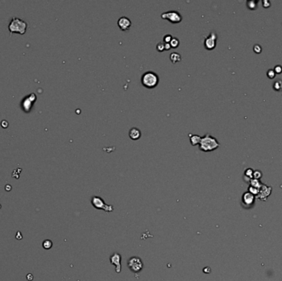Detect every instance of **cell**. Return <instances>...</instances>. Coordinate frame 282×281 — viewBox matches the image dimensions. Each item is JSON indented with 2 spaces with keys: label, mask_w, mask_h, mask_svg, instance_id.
Here are the masks:
<instances>
[{
  "label": "cell",
  "mask_w": 282,
  "mask_h": 281,
  "mask_svg": "<svg viewBox=\"0 0 282 281\" xmlns=\"http://www.w3.org/2000/svg\"><path fill=\"white\" fill-rule=\"evenodd\" d=\"M262 177V173L261 171L259 170H256L253 172V179H257V180H260Z\"/></svg>",
  "instance_id": "ffe728a7"
},
{
  "label": "cell",
  "mask_w": 282,
  "mask_h": 281,
  "mask_svg": "<svg viewBox=\"0 0 282 281\" xmlns=\"http://www.w3.org/2000/svg\"><path fill=\"white\" fill-rule=\"evenodd\" d=\"M262 5H263V7H264L265 8H269L271 6V3L269 2V1H267V0H264V1H262Z\"/></svg>",
  "instance_id": "83f0119b"
},
{
  "label": "cell",
  "mask_w": 282,
  "mask_h": 281,
  "mask_svg": "<svg viewBox=\"0 0 282 281\" xmlns=\"http://www.w3.org/2000/svg\"><path fill=\"white\" fill-rule=\"evenodd\" d=\"M33 278H34L33 275H32V274H28L27 275V279L28 281H31V280H32V279H33Z\"/></svg>",
  "instance_id": "f546056e"
},
{
  "label": "cell",
  "mask_w": 282,
  "mask_h": 281,
  "mask_svg": "<svg viewBox=\"0 0 282 281\" xmlns=\"http://www.w3.org/2000/svg\"><path fill=\"white\" fill-rule=\"evenodd\" d=\"M258 1H255V0H248L247 2V8L251 9V10H255L258 8Z\"/></svg>",
  "instance_id": "e0dca14e"
},
{
  "label": "cell",
  "mask_w": 282,
  "mask_h": 281,
  "mask_svg": "<svg viewBox=\"0 0 282 281\" xmlns=\"http://www.w3.org/2000/svg\"><path fill=\"white\" fill-rule=\"evenodd\" d=\"M92 204L97 209H103L107 213L112 212L114 208L112 205H108L104 202V200L99 196H93L92 198Z\"/></svg>",
  "instance_id": "277c9868"
},
{
  "label": "cell",
  "mask_w": 282,
  "mask_h": 281,
  "mask_svg": "<svg viewBox=\"0 0 282 281\" xmlns=\"http://www.w3.org/2000/svg\"><path fill=\"white\" fill-rule=\"evenodd\" d=\"M267 75L270 79H273L274 77H275V71H274V69H269V70L267 71Z\"/></svg>",
  "instance_id": "603a6c76"
},
{
  "label": "cell",
  "mask_w": 282,
  "mask_h": 281,
  "mask_svg": "<svg viewBox=\"0 0 282 281\" xmlns=\"http://www.w3.org/2000/svg\"><path fill=\"white\" fill-rule=\"evenodd\" d=\"M159 82V77L158 74L153 71H147L141 77V83L147 88H154L158 86Z\"/></svg>",
  "instance_id": "7a4b0ae2"
},
{
  "label": "cell",
  "mask_w": 282,
  "mask_h": 281,
  "mask_svg": "<svg viewBox=\"0 0 282 281\" xmlns=\"http://www.w3.org/2000/svg\"><path fill=\"white\" fill-rule=\"evenodd\" d=\"M169 44L171 45V48H178L179 46V45H180V41H179L178 38L173 37V39H172V40L170 41Z\"/></svg>",
  "instance_id": "ac0fdd59"
},
{
  "label": "cell",
  "mask_w": 282,
  "mask_h": 281,
  "mask_svg": "<svg viewBox=\"0 0 282 281\" xmlns=\"http://www.w3.org/2000/svg\"><path fill=\"white\" fill-rule=\"evenodd\" d=\"M164 46L166 50H169L171 49V45H170L169 43H164Z\"/></svg>",
  "instance_id": "4dcf8cb0"
},
{
  "label": "cell",
  "mask_w": 282,
  "mask_h": 281,
  "mask_svg": "<svg viewBox=\"0 0 282 281\" xmlns=\"http://www.w3.org/2000/svg\"><path fill=\"white\" fill-rule=\"evenodd\" d=\"M27 23L20 18H13L8 25V30L11 33H18L23 35L26 33Z\"/></svg>",
  "instance_id": "3957f363"
},
{
  "label": "cell",
  "mask_w": 282,
  "mask_h": 281,
  "mask_svg": "<svg viewBox=\"0 0 282 281\" xmlns=\"http://www.w3.org/2000/svg\"><path fill=\"white\" fill-rule=\"evenodd\" d=\"M128 267L134 273H139L143 269V262L140 258L137 257H133L128 261Z\"/></svg>",
  "instance_id": "52a82bcc"
},
{
  "label": "cell",
  "mask_w": 282,
  "mask_h": 281,
  "mask_svg": "<svg viewBox=\"0 0 282 281\" xmlns=\"http://www.w3.org/2000/svg\"><path fill=\"white\" fill-rule=\"evenodd\" d=\"M219 147H220V143L218 142L215 138L213 137L210 134H206L203 137H201V140L199 144L200 150L205 152V153H209V152L216 150Z\"/></svg>",
  "instance_id": "6da1fadb"
},
{
  "label": "cell",
  "mask_w": 282,
  "mask_h": 281,
  "mask_svg": "<svg viewBox=\"0 0 282 281\" xmlns=\"http://www.w3.org/2000/svg\"><path fill=\"white\" fill-rule=\"evenodd\" d=\"M172 39H173V36L170 34L164 35V37H163V43H170Z\"/></svg>",
  "instance_id": "484cf974"
},
{
  "label": "cell",
  "mask_w": 282,
  "mask_h": 281,
  "mask_svg": "<svg viewBox=\"0 0 282 281\" xmlns=\"http://www.w3.org/2000/svg\"><path fill=\"white\" fill-rule=\"evenodd\" d=\"M273 88L275 91H280L282 88V83L279 81H275L273 83Z\"/></svg>",
  "instance_id": "44dd1931"
},
{
  "label": "cell",
  "mask_w": 282,
  "mask_h": 281,
  "mask_svg": "<svg viewBox=\"0 0 282 281\" xmlns=\"http://www.w3.org/2000/svg\"><path fill=\"white\" fill-rule=\"evenodd\" d=\"M271 190H272V188H271V186H267V185H265L263 184L262 186L259 189V193H258V195L256 196V199L258 198V199H261V200H267V199L270 196V195L271 194Z\"/></svg>",
  "instance_id": "9c48e42d"
},
{
  "label": "cell",
  "mask_w": 282,
  "mask_h": 281,
  "mask_svg": "<svg viewBox=\"0 0 282 281\" xmlns=\"http://www.w3.org/2000/svg\"><path fill=\"white\" fill-rule=\"evenodd\" d=\"M274 71H275V74L277 73V74H280L282 73V66L281 65H276L275 66L274 68Z\"/></svg>",
  "instance_id": "4316f807"
},
{
  "label": "cell",
  "mask_w": 282,
  "mask_h": 281,
  "mask_svg": "<svg viewBox=\"0 0 282 281\" xmlns=\"http://www.w3.org/2000/svg\"><path fill=\"white\" fill-rule=\"evenodd\" d=\"M36 101V96L35 93H31L30 95L27 96L26 98L22 99L21 102V106H22V110L25 112L28 113L32 108L34 103Z\"/></svg>",
  "instance_id": "8992f818"
},
{
  "label": "cell",
  "mask_w": 282,
  "mask_h": 281,
  "mask_svg": "<svg viewBox=\"0 0 282 281\" xmlns=\"http://www.w3.org/2000/svg\"><path fill=\"white\" fill-rule=\"evenodd\" d=\"M161 18L162 19H165V20H168V22H172V23H179L182 21V17L178 11H174V10H172V11L166 12V13H163L161 14Z\"/></svg>",
  "instance_id": "5b68a950"
},
{
  "label": "cell",
  "mask_w": 282,
  "mask_h": 281,
  "mask_svg": "<svg viewBox=\"0 0 282 281\" xmlns=\"http://www.w3.org/2000/svg\"><path fill=\"white\" fill-rule=\"evenodd\" d=\"M248 192H250V193H251V194H253V195H255V196H257V195H258V193H259V189L255 188V187H253V186H249Z\"/></svg>",
  "instance_id": "7402d4cb"
},
{
  "label": "cell",
  "mask_w": 282,
  "mask_h": 281,
  "mask_svg": "<svg viewBox=\"0 0 282 281\" xmlns=\"http://www.w3.org/2000/svg\"><path fill=\"white\" fill-rule=\"evenodd\" d=\"M5 189H6V190L9 191V190H11V186H9V185H7V186H5Z\"/></svg>",
  "instance_id": "1f68e13d"
},
{
  "label": "cell",
  "mask_w": 282,
  "mask_h": 281,
  "mask_svg": "<svg viewBox=\"0 0 282 281\" xmlns=\"http://www.w3.org/2000/svg\"><path fill=\"white\" fill-rule=\"evenodd\" d=\"M131 24H132V22H131L130 19L129 18H127V17H121L117 21L118 27L123 31L130 30Z\"/></svg>",
  "instance_id": "8fae6325"
},
{
  "label": "cell",
  "mask_w": 282,
  "mask_h": 281,
  "mask_svg": "<svg viewBox=\"0 0 282 281\" xmlns=\"http://www.w3.org/2000/svg\"><path fill=\"white\" fill-rule=\"evenodd\" d=\"M256 196L253 195V194H251L248 191L243 193V195L242 196V203L243 207L245 208H250L255 202Z\"/></svg>",
  "instance_id": "30bf717a"
},
{
  "label": "cell",
  "mask_w": 282,
  "mask_h": 281,
  "mask_svg": "<svg viewBox=\"0 0 282 281\" xmlns=\"http://www.w3.org/2000/svg\"><path fill=\"white\" fill-rule=\"evenodd\" d=\"M129 136L132 140H140L141 137V131L140 129L133 127L131 128L129 131Z\"/></svg>",
  "instance_id": "4fadbf2b"
},
{
  "label": "cell",
  "mask_w": 282,
  "mask_h": 281,
  "mask_svg": "<svg viewBox=\"0 0 282 281\" xmlns=\"http://www.w3.org/2000/svg\"><path fill=\"white\" fill-rule=\"evenodd\" d=\"M157 50L158 52H162L163 50H165V46H164V43L163 42H159L158 45H157Z\"/></svg>",
  "instance_id": "cb8c5ba5"
},
{
  "label": "cell",
  "mask_w": 282,
  "mask_h": 281,
  "mask_svg": "<svg viewBox=\"0 0 282 281\" xmlns=\"http://www.w3.org/2000/svg\"><path fill=\"white\" fill-rule=\"evenodd\" d=\"M217 35L215 32H210V35L205 37L204 40V46L207 50H212L215 48L216 41H217Z\"/></svg>",
  "instance_id": "ba28073f"
},
{
  "label": "cell",
  "mask_w": 282,
  "mask_h": 281,
  "mask_svg": "<svg viewBox=\"0 0 282 281\" xmlns=\"http://www.w3.org/2000/svg\"><path fill=\"white\" fill-rule=\"evenodd\" d=\"M249 184H250V186H253V187H255V188H258V189H260L261 187L262 186L263 184L260 182V180H257V179H251V181L249 182Z\"/></svg>",
  "instance_id": "2e32d148"
},
{
  "label": "cell",
  "mask_w": 282,
  "mask_h": 281,
  "mask_svg": "<svg viewBox=\"0 0 282 281\" xmlns=\"http://www.w3.org/2000/svg\"><path fill=\"white\" fill-rule=\"evenodd\" d=\"M120 260H121V257H120V255L119 254V253H114V254L110 257L111 263L116 266L115 270H116V273H120V270H121Z\"/></svg>",
  "instance_id": "7c38bea8"
},
{
  "label": "cell",
  "mask_w": 282,
  "mask_h": 281,
  "mask_svg": "<svg viewBox=\"0 0 282 281\" xmlns=\"http://www.w3.org/2000/svg\"><path fill=\"white\" fill-rule=\"evenodd\" d=\"M42 246H43V248H44V249L49 250V249H51V248L52 247V246H53V243H52V241H51V240H45V241H43Z\"/></svg>",
  "instance_id": "d6986e66"
},
{
  "label": "cell",
  "mask_w": 282,
  "mask_h": 281,
  "mask_svg": "<svg viewBox=\"0 0 282 281\" xmlns=\"http://www.w3.org/2000/svg\"><path fill=\"white\" fill-rule=\"evenodd\" d=\"M170 60H171L172 63L176 64V63L180 62L182 60V56H181L180 54L177 53V52H173L170 55Z\"/></svg>",
  "instance_id": "9a60e30c"
},
{
  "label": "cell",
  "mask_w": 282,
  "mask_h": 281,
  "mask_svg": "<svg viewBox=\"0 0 282 281\" xmlns=\"http://www.w3.org/2000/svg\"><path fill=\"white\" fill-rule=\"evenodd\" d=\"M201 137L198 135H190V142H191V145L195 146V145H199L200 144Z\"/></svg>",
  "instance_id": "5bb4252c"
},
{
  "label": "cell",
  "mask_w": 282,
  "mask_h": 281,
  "mask_svg": "<svg viewBox=\"0 0 282 281\" xmlns=\"http://www.w3.org/2000/svg\"><path fill=\"white\" fill-rule=\"evenodd\" d=\"M16 238L18 239H19V240H21V239H22V233H21V232H17V235H16Z\"/></svg>",
  "instance_id": "f1b7e54d"
},
{
  "label": "cell",
  "mask_w": 282,
  "mask_h": 281,
  "mask_svg": "<svg viewBox=\"0 0 282 281\" xmlns=\"http://www.w3.org/2000/svg\"><path fill=\"white\" fill-rule=\"evenodd\" d=\"M253 50H254V52H255V53L260 54L261 52H262V47H261L260 45H254V47H253Z\"/></svg>",
  "instance_id": "d4e9b609"
}]
</instances>
